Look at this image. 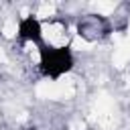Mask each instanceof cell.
<instances>
[{
  "instance_id": "obj_2",
  "label": "cell",
  "mask_w": 130,
  "mask_h": 130,
  "mask_svg": "<svg viewBox=\"0 0 130 130\" xmlns=\"http://www.w3.org/2000/svg\"><path fill=\"white\" fill-rule=\"evenodd\" d=\"M16 37L26 45L41 47L45 43V24H43V20L35 12H28V14L20 16L18 22H16Z\"/></svg>"
},
{
  "instance_id": "obj_1",
  "label": "cell",
  "mask_w": 130,
  "mask_h": 130,
  "mask_svg": "<svg viewBox=\"0 0 130 130\" xmlns=\"http://www.w3.org/2000/svg\"><path fill=\"white\" fill-rule=\"evenodd\" d=\"M37 53H39V71L43 77L51 81H59L75 67V55L69 45L57 47L43 43L41 47H37Z\"/></svg>"
}]
</instances>
